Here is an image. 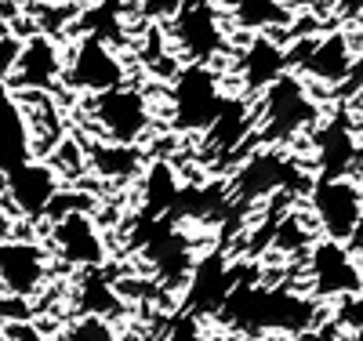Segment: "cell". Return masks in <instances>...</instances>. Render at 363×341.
<instances>
[{"instance_id":"6da1fadb","label":"cell","mask_w":363,"mask_h":341,"mask_svg":"<svg viewBox=\"0 0 363 341\" xmlns=\"http://www.w3.org/2000/svg\"><path fill=\"white\" fill-rule=\"evenodd\" d=\"M218 320L229 330L247 334V337H262V334L298 337L316 327L320 301L291 287H265V284H255L251 276H240L233 294L222 305Z\"/></svg>"},{"instance_id":"7a4b0ae2","label":"cell","mask_w":363,"mask_h":341,"mask_svg":"<svg viewBox=\"0 0 363 341\" xmlns=\"http://www.w3.org/2000/svg\"><path fill=\"white\" fill-rule=\"evenodd\" d=\"M255 116V131L258 138L277 149V145H287L294 138H301L306 131H313L320 123V102L313 95V87L294 77V73H284L277 84H269L262 95H258V106L251 109Z\"/></svg>"},{"instance_id":"3957f363","label":"cell","mask_w":363,"mask_h":341,"mask_svg":"<svg viewBox=\"0 0 363 341\" xmlns=\"http://www.w3.org/2000/svg\"><path fill=\"white\" fill-rule=\"evenodd\" d=\"M91 123L99 128L102 142L109 145H138L149 128H153V109H149V99L138 87L120 84L113 91H102V95H91L87 102Z\"/></svg>"},{"instance_id":"277c9868","label":"cell","mask_w":363,"mask_h":341,"mask_svg":"<svg viewBox=\"0 0 363 341\" xmlns=\"http://www.w3.org/2000/svg\"><path fill=\"white\" fill-rule=\"evenodd\" d=\"M225 106L222 84L211 66H186L171 80V123L178 131H211Z\"/></svg>"},{"instance_id":"5b68a950","label":"cell","mask_w":363,"mask_h":341,"mask_svg":"<svg viewBox=\"0 0 363 341\" xmlns=\"http://www.w3.org/2000/svg\"><path fill=\"white\" fill-rule=\"evenodd\" d=\"M309 207L316 229H323V240H338V243H352V236L363 225V189L349 178H320L309 189Z\"/></svg>"},{"instance_id":"8992f818","label":"cell","mask_w":363,"mask_h":341,"mask_svg":"<svg viewBox=\"0 0 363 341\" xmlns=\"http://www.w3.org/2000/svg\"><path fill=\"white\" fill-rule=\"evenodd\" d=\"M309 298L313 301H330V298H356L363 294V265L356 262L352 247L338 240H316L309 247Z\"/></svg>"},{"instance_id":"52a82bcc","label":"cell","mask_w":363,"mask_h":341,"mask_svg":"<svg viewBox=\"0 0 363 341\" xmlns=\"http://www.w3.org/2000/svg\"><path fill=\"white\" fill-rule=\"evenodd\" d=\"M171 37L189 66H211L225 51V26L211 0H186V8L171 18Z\"/></svg>"},{"instance_id":"ba28073f","label":"cell","mask_w":363,"mask_h":341,"mask_svg":"<svg viewBox=\"0 0 363 341\" xmlns=\"http://www.w3.org/2000/svg\"><path fill=\"white\" fill-rule=\"evenodd\" d=\"M301 178L298 164L280 149H255L251 157L240 164L229 178V196L240 203H255V200H269L272 193L291 189Z\"/></svg>"},{"instance_id":"9c48e42d","label":"cell","mask_w":363,"mask_h":341,"mask_svg":"<svg viewBox=\"0 0 363 341\" xmlns=\"http://www.w3.org/2000/svg\"><path fill=\"white\" fill-rule=\"evenodd\" d=\"M51 251L73 269H102L106 265V236L91 211H66L51 218Z\"/></svg>"},{"instance_id":"30bf717a","label":"cell","mask_w":363,"mask_h":341,"mask_svg":"<svg viewBox=\"0 0 363 341\" xmlns=\"http://www.w3.org/2000/svg\"><path fill=\"white\" fill-rule=\"evenodd\" d=\"M51 258L37 240H0V291L8 298H37L48 284Z\"/></svg>"},{"instance_id":"8fae6325","label":"cell","mask_w":363,"mask_h":341,"mask_svg":"<svg viewBox=\"0 0 363 341\" xmlns=\"http://www.w3.org/2000/svg\"><path fill=\"white\" fill-rule=\"evenodd\" d=\"M62 73H66L69 87L87 91V95H102V91H113L124 84V62H120V55L99 33H91V37L77 40Z\"/></svg>"},{"instance_id":"7c38bea8","label":"cell","mask_w":363,"mask_h":341,"mask_svg":"<svg viewBox=\"0 0 363 341\" xmlns=\"http://www.w3.org/2000/svg\"><path fill=\"white\" fill-rule=\"evenodd\" d=\"M240 280V272L229 265L225 255H203L196 258L189 280H186V308L182 313H189L196 320H218L225 298L233 294Z\"/></svg>"},{"instance_id":"4fadbf2b","label":"cell","mask_w":363,"mask_h":341,"mask_svg":"<svg viewBox=\"0 0 363 341\" xmlns=\"http://www.w3.org/2000/svg\"><path fill=\"white\" fill-rule=\"evenodd\" d=\"M142 255H145L149 269H153V276L167 287L186 284L193 265H196V251H193L189 236L182 229H174L171 222H149V236L142 243Z\"/></svg>"},{"instance_id":"5bb4252c","label":"cell","mask_w":363,"mask_h":341,"mask_svg":"<svg viewBox=\"0 0 363 341\" xmlns=\"http://www.w3.org/2000/svg\"><path fill=\"white\" fill-rule=\"evenodd\" d=\"M4 189H8V200L18 214L40 218V214L51 211L58 193H62V174H58L51 164L29 160V164L15 167L11 174H4Z\"/></svg>"},{"instance_id":"9a60e30c","label":"cell","mask_w":363,"mask_h":341,"mask_svg":"<svg viewBox=\"0 0 363 341\" xmlns=\"http://www.w3.org/2000/svg\"><path fill=\"white\" fill-rule=\"evenodd\" d=\"M298 58H301V73L323 87H342L356 66V51L349 44V33H342V29H330L327 37L309 40L298 51Z\"/></svg>"},{"instance_id":"2e32d148","label":"cell","mask_w":363,"mask_h":341,"mask_svg":"<svg viewBox=\"0 0 363 341\" xmlns=\"http://www.w3.org/2000/svg\"><path fill=\"white\" fill-rule=\"evenodd\" d=\"M291 55L284 51V44L272 37V33H255L240 55L236 69H240V87L244 95H262L269 84H277L287 69Z\"/></svg>"},{"instance_id":"e0dca14e","label":"cell","mask_w":363,"mask_h":341,"mask_svg":"<svg viewBox=\"0 0 363 341\" xmlns=\"http://www.w3.org/2000/svg\"><path fill=\"white\" fill-rule=\"evenodd\" d=\"M33 160V128L11 95V87H0V174H11L15 167Z\"/></svg>"},{"instance_id":"ac0fdd59","label":"cell","mask_w":363,"mask_h":341,"mask_svg":"<svg viewBox=\"0 0 363 341\" xmlns=\"http://www.w3.org/2000/svg\"><path fill=\"white\" fill-rule=\"evenodd\" d=\"M62 69H66V62L62 55H58L55 40L37 33V37H29L18 51V62H15V87H29V91H51L58 80H62Z\"/></svg>"},{"instance_id":"d6986e66","label":"cell","mask_w":363,"mask_h":341,"mask_svg":"<svg viewBox=\"0 0 363 341\" xmlns=\"http://www.w3.org/2000/svg\"><path fill=\"white\" fill-rule=\"evenodd\" d=\"M178 174L171 164L157 160L145 167V178H142V207H145V218L149 222H164V214H174L178 207Z\"/></svg>"},{"instance_id":"ffe728a7","label":"cell","mask_w":363,"mask_h":341,"mask_svg":"<svg viewBox=\"0 0 363 341\" xmlns=\"http://www.w3.org/2000/svg\"><path fill=\"white\" fill-rule=\"evenodd\" d=\"M229 18L251 33H269L294 22V11L284 0H229Z\"/></svg>"},{"instance_id":"44dd1931","label":"cell","mask_w":363,"mask_h":341,"mask_svg":"<svg viewBox=\"0 0 363 341\" xmlns=\"http://www.w3.org/2000/svg\"><path fill=\"white\" fill-rule=\"evenodd\" d=\"M87 160H91V171H95L99 178H106V181H128L142 171V152L131 149V145L99 142V145H91Z\"/></svg>"},{"instance_id":"7402d4cb","label":"cell","mask_w":363,"mask_h":341,"mask_svg":"<svg viewBox=\"0 0 363 341\" xmlns=\"http://www.w3.org/2000/svg\"><path fill=\"white\" fill-rule=\"evenodd\" d=\"M251 131H255V116H251L247 102L244 99H225L218 120L211 123L207 138H211V145H215V149H236V145H244V138Z\"/></svg>"},{"instance_id":"603a6c76","label":"cell","mask_w":363,"mask_h":341,"mask_svg":"<svg viewBox=\"0 0 363 341\" xmlns=\"http://www.w3.org/2000/svg\"><path fill=\"white\" fill-rule=\"evenodd\" d=\"M77 308H80V316L109 320L113 313H120V294L99 269H91V272H84V280L77 287Z\"/></svg>"},{"instance_id":"cb8c5ba5","label":"cell","mask_w":363,"mask_h":341,"mask_svg":"<svg viewBox=\"0 0 363 341\" xmlns=\"http://www.w3.org/2000/svg\"><path fill=\"white\" fill-rule=\"evenodd\" d=\"M58 341H124V337H120V330L113 327V320L77 316L73 323H66V330L58 334Z\"/></svg>"},{"instance_id":"d4e9b609","label":"cell","mask_w":363,"mask_h":341,"mask_svg":"<svg viewBox=\"0 0 363 341\" xmlns=\"http://www.w3.org/2000/svg\"><path fill=\"white\" fill-rule=\"evenodd\" d=\"M272 243L280 247V251H298V247H313L316 243V236H313V229L306 225V218L301 214H291V218H284L280 225H277V233H272Z\"/></svg>"},{"instance_id":"484cf974","label":"cell","mask_w":363,"mask_h":341,"mask_svg":"<svg viewBox=\"0 0 363 341\" xmlns=\"http://www.w3.org/2000/svg\"><path fill=\"white\" fill-rule=\"evenodd\" d=\"M207 330H203V320L189 316V313H174L171 323L164 327V337L160 341H203Z\"/></svg>"},{"instance_id":"4316f807","label":"cell","mask_w":363,"mask_h":341,"mask_svg":"<svg viewBox=\"0 0 363 341\" xmlns=\"http://www.w3.org/2000/svg\"><path fill=\"white\" fill-rule=\"evenodd\" d=\"M18 51H22V40L11 37L8 29H0V87H4L15 73V62H18Z\"/></svg>"},{"instance_id":"83f0119b","label":"cell","mask_w":363,"mask_h":341,"mask_svg":"<svg viewBox=\"0 0 363 341\" xmlns=\"http://www.w3.org/2000/svg\"><path fill=\"white\" fill-rule=\"evenodd\" d=\"M182 8H186V0H145V15L157 22H171Z\"/></svg>"},{"instance_id":"f1b7e54d","label":"cell","mask_w":363,"mask_h":341,"mask_svg":"<svg viewBox=\"0 0 363 341\" xmlns=\"http://www.w3.org/2000/svg\"><path fill=\"white\" fill-rule=\"evenodd\" d=\"M4 334H8V341H48V334L33 320H26V323H4Z\"/></svg>"},{"instance_id":"f546056e","label":"cell","mask_w":363,"mask_h":341,"mask_svg":"<svg viewBox=\"0 0 363 341\" xmlns=\"http://www.w3.org/2000/svg\"><path fill=\"white\" fill-rule=\"evenodd\" d=\"M330 4L345 18H363V0H330Z\"/></svg>"},{"instance_id":"4dcf8cb0","label":"cell","mask_w":363,"mask_h":341,"mask_svg":"<svg viewBox=\"0 0 363 341\" xmlns=\"http://www.w3.org/2000/svg\"><path fill=\"white\" fill-rule=\"evenodd\" d=\"M203 341H236V337H229V334H225V330H215V334H207V337H203Z\"/></svg>"},{"instance_id":"1f68e13d","label":"cell","mask_w":363,"mask_h":341,"mask_svg":"<svg viewBox=\"0 0 363 341\" xmlns=\"http://www.w3.org/2000/svg\"><path fill=\"white\" fill-rule=\"evenodd\" d=\"M255 341H294V337H287V334H262V337H255Z\"/></svg>"},{"instance_id":"d6a6232c","label":"cell","mask_w":363,"mask_h":341,"mask_svg":"<svg viewBox=\"0 0 363 341\" xmlns=\"http://www.w3.org/2000/svg\"><path fill=\"white\" fill-rule=\"evenodd\" d=\"M0 341H8V334H4V327H0Z\"/></svg>"},{"instance_id":"836d02e7","label":"cell","mask_w":363,"mask_h":341,"mask_svg":"<svg viewBox=\"0 0 363 341\" xmlns=\"http://www.w3.org/2000/svg\"><path fill=\"white\" fill-rule=\"evenodd\" d=\"M359 113H363V99H359Z\"/></svg>"}]
</instances>
